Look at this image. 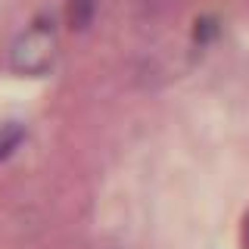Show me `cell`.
Segmentation results:
<instances>
[{"instance_id": "6da1fadb", "label": "cell", "mask_w": 249, "mask_h": 249, "mask_svg": "<svg viewBox=\"0 0 249 249\" xmlns=\"http://www.w3.org/2000/svg\"><path fill=\"white\" fill-rule=\"evenodd\" d=\"M56 59V31L50 22L37 19L10 47V66L19 75H44Z\"/></svg>"}, {"instance_id": "7a4b0ae2", "label": "cell", "mask_w": 249, "mask_h": 249, "mask_svg": "<svg viewBox=\"0 0 249 249\" xmlns=\"http://www.w3.org/2000/svg\"><path fill=\"white\" fill-rule=\"evenodd\" d=\"M97 13V0H66V22L69 28L84 31Z\"/></svg>"}, {"instance_id": "3957f363", "label": "cell", "mask_w": 249, "mask_h": 249, "mask_svg": "<svg viewBox=\"0 0 249 249\" xmlns=\"http://www.w3.org/2000/svg\"><path fill=\"white\" fill-rule=\"evenodd\" d=\"M25 140V128H22L19 122H6L0 124V159H6L16 146Z\"/></svg>"}, {"instance_id": "277c9868", "label": "cell", "mask_w": 249, "mask_h": 249, "mask_svg": "<svg viewBox=\"0 0 249 249\" xmlns=\"http://www.w3.org/2000/svg\"><path fill=\"white\" fill-rule=\"evenodd\" d=\"M215 35H218V19H212V16L196 19V25H193V41L196 44H209Z\"/></svg>"}, {"instance_id": "5b68a950", "label": "cell", "mask_w": 249, "mask_h": 249, "mask_svg": "<svg viewBox=\"0 0 249 249\" xmlns=\"http://www.w3.org/2000/svg\"><path fill=\"white\" fill-rule=\"evenodd\" d=\"M243 246L249 249V215H246V221H243Z\"/></svg>"}]
</instances>
